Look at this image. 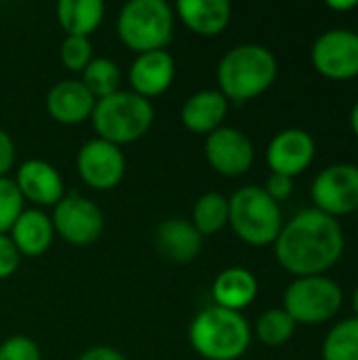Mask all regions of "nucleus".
<instances>
[{"label": "nucleus", "instance_id": "obj_12", "mask_svg": "<svg viewBox=\"0 0 358 360\" xmlns=\"http://www.w3.org/2000/svg\"><path fill=\"white\" fill-rule=\"evenodd\" d=\"M205 156L215 173L224 177L245 175L255 160L251 139L234 127H219L205 141Z\"/></svg>", "mask_w": 358, "mask_h": 360}, {"label": "nucleus", "instance_id": "obj_32", "mask_svg": "<svg viewBox=\"0 0 358 360\" xmlns=\"http://www.w3.org/2000/svg\"><path fill=\"white\" fill-rule=\"evenodd\" d=\"M15 167V143L6 131L0 129V177H6Z\"/></svg>", "mask_w": 358, "mask_h": 360}, {"label": "nucleus", "instance_id": "obj_22", "mask_svg": "<svg viewBox=\"0 0 358 360\" xmlns=\"http://www.w3.org/2000/svg\"><path fill=\"white\" fill-rule=\"evenodd\" d=\"M101 0H61L57 4V21L68 36L89 38L103 19Z\"/></svg>", "mask_w": 358, "mask_h": 360}, {"label": "nucleus", "instance_id": "obj_21", "mask_svg": "<svg viewBox=\"0 0 358 360\" xmlns=\"http://www.w3.org/2000/svg\"><path fill=\"white\" fill-rule=\"evenodd\" d=\"M257 297V278L247 268H228L213 281V302L219 308L241 312Z\"/></svg>", "mask_w": 358, "mask_h": 360}, {"label": "nucleus", "instance_id": "obj_19", "mask_svg": "<svg viewBox=\"0 0 358 360\" xmlns=\"http://www.w3.org/2000/svg\"><path fill=\"white\" fill-rule=\"evenodd\" d=\"M175 11L188 30L209 38L222 34L232 19V6L228 0H179Z\"/></svg>", "mask_w": 358, "mask_h": 360}, {"label": "nucleus", "instance_id": "obj_24", "mask_svg": "<svg viewBox=\"0 0 358 360\" xmlns=\"http://www.w3.org/2000/svg\"><path fill=\"white\" fill-rule=\"evenodd\" d=\"M80 82L87 86V91L95 99H103V97H110L120 91V70H118L116 61H112L108 57H99V59H93L82 70Z\"/></svg>", "mask_w": 358, "mask_h": 360}, {"label": "nucleus", "instance_id": "obj_14", "mask_svg": "<svg viewBox=\"0 0 358 360\" xmlns=\"http://www.w3.org/2000/svg\"><path fill=\"white\" fill-rule=\"evenodd\" d=\"M17 190L23 200L34 202L36 207H55L63 196V179L59 171L40 158H30L17 169Z\"/></svg>", "mask_w": 358, "mask_h": 360}, {"label": "nucleus", "instance_id": "obj_26", "mask_svg": "<svg viewBox=\"0 0 358 360\" xmlns=\"http://www.w3.org/2000/svg\"><path fill=\"white\" fill-rule=\"evenodd\" d=\"M295 321L283 310V308H272V310H266L257 323H255V335L262 344L266 346H283L287 344L293 333H295Z\"/></svg>", "mask_w": 358, "mask_h": 360}, {"label": "nucleus", "instance_id": "obj_9", "mask_svg": "<svg viewBox=\"0 0 358 360\" xmlns=\"http://www.w3.org/2000/svg\"><path fill=\"white\" fill-rule=\"evenodd\" d=\"M53 230L70 245L84 247L95 243L103 232L101 209L78 192L65 194L53 209Z\"/></svg>", "mask_w": 358, "mask_h": 360}, {"label": "nucleus", "instance_id": "obj_33", "mask_svg": "<svg viewBox=\"0 0 358 360\" xmlns=\"http://www.w3.org/2000/svg\"><path fill=\"white\" fill-rule=\"evenodd\" d=\"M78 360H124V356L112 346H93L89 350H84L78 356Z\"/></svg>", "mask_w": 358, "mask_h": 360}, {"label": "nucleus", "instance_id": "obj_4", "mask_svg": "<svg viewBox=\"0 0 358 360\" xmlns=\"http://www.w3.org/2000/svg\"><path fill=\"white\" fill-rule=\"evenodd\" d=\"M91 122L99 139L120 148L141 139L150 131L154 105L133 91H118L95 101Z\"/></svg>", "mask_w": 358, "mask_h": 360}, {"label": "nucleus", "instance_id": "obj_15", "mask_svg": "<svg viewBox=\"0 0 358 360\" xmlns=\"http://www.w3.org/2000/svg\"><path fill=\"white\" fill-rule=\"evenodd\" d=\"M175 78V59L167 51H150L135 57L129 68L131 91L143 99L158 97L169 91Z\"/></svg>", "mask_w": 358, "mask_h": 360}, {"label": "nucleus", "instance_id": "obj_28", "mask_svg": "<svg viewBox=\"0 0 358 360\" xmlns=\"http://www.w3.org/2000/svg\"><path fill=\"white\" fill-rule=\"evenodd\" d=\"M59 57L65 70L82 72L93 61V44L89 38L80 36H65L59 49Z\"/></svg>", "mask_w": 358, "mask_h": 360}, {"label": "nucleus", "instance_id": "obj_6", "mask_svg": "<svg viewBox=\"0 0 358 360\" xmlns=\"http://www.w3.org/2000/svg\"><path fill=\"white\" fill-rule=\"evenodd\" d=\"M175 30V15L165 0H131L116 19V32L122 44L137 55L165 51Z\"/></svg>", "mask_w": 358, "mask_h": 360}, {"label": "nucleus", "instance_id": "obj_1", "mask_svg": "<svg viewBox=\"0 0 358 360\" xmlns=\"http://www.w3.org/2000/svg\"><path fill=\"white\" fill-rule=\"evenodd\" d=\"M346 247L340 221L319 209H304L293 215L274 243L276 262L295 278L321 276L331 270Z\"/></svg>", "mask_w": 358, "mask_h": 360}, {"label": "nucleus", "instance_id": "obj_10", "mask_svg": "<svg viewBox=\"0 0 358 360\" xmlns=\"http://www.w3.org/2000/svg\"><path fill=\"white\" fill-rule=\"evenodd\" d=\"M310 61L314 70L329 80H352L358 76V34L352 30H327L312 49Z\"/></svg>", "mask_w": 358, "mask_h": 360}, {"label": "nucleus", "instance_id": "obj_29", "mask_svg": "<svg viewBox=\"0 0 358 360\" xmlns=\"http://www.w3.org/2000/svg\"><path fill=\"white\" fill-rule=\"evenodd\" d=\"M0 360H42L40 348L27 335H11L0 344Z\"/></svg>", "mask_w": 358, "mask_h": 360}, {"label": "nucleus", "instance_id": "obj_11", "mask_svg": "<svg viewBox=\"0 0 358 360\" xmlns=\"http://www.w3.org/2000/svg\"><path fill=\"white\" fill-rule=\"evenodd\" d=\"M76 169L89 188L114 190L124 177L127 160L118 146L95 137L78 150Z\"/></svg>", "mask_w": 358, "mask_h": 360}, {"label": "nucleus", "instance_id": "obj_2", "mask_svg": "<svg viewBox=\"0 0 358 360\" xmlns=\"http://www.w3.org/2000/svg\"><path fill=\"white\" fill-rule=\"evenodd\" d=\"M276 74L279 63L270 49L253 42L238 44L217 65V91L228 103H245L264 95L274 84Z\"/></svg>", "mask_w": 358, "mask_h": 360}, {"label": "nucleus", "instance_id": "obj_7", "mask_svg": "<svg viewBox=\"0 0 358 360\" xmlns=\"http://www.w3.org/2000/svg\"><path fill=\"white\" fill-rule=\"evenodd\" d=\"M342 304L344 291L327 274L295 278L283 297V310L295 325H323L340 312Z\"/></svg>", "mask_w": 358, "mask_h": 360}, {"label": "nucleus", "instance_id": "obj_34", "mask_svg": "<svg viewBox=\"0 0 358 360\" xmlns=\"http://www.w3.org/2000/svg\"><path fill=\"white\" fill-rule=\"evenodd\" d=\"M325 6L331 8V11H335V13H346V11L358 8V0H327Z\"/></svg>", "mask_w": 358, "mask_h": 360}, {"label": "nucleus", "instance_id": "obj_27", "mask_svg": "<svg viewBox=\"0 0 358 360\" xmlns=\"http://www.w3.org/2000/svg\"><path fill=\"white\" fill-rule=\"evenodd\" d=\"M23 202L17 184L8 177H0V234L11 232L13 224L23 213Z\"/></svg>", "mask_w": 358, "mask_h": 360}, {"label": "nucleus", "instance_id": "obj_20", "mask_svg": "<svg viewBox=\"0 0 358 360\" xmlns=\"http://www.w3.org/2000/svg\"><path fill=\"white\" fill-rule=\"evenodd\" d=\"M11 240L15 243L21 257H40L49 251L55 230L51 217L40 209H23L11 228Z\"/></svg>", "mask_w": 358, "mask_h": 360}, {"label": "nucleus", "instance_id": "obj_5", "mask_svg": "<svg viewBox=\"0 0 358 360\" xmlns=\"http://www.w3.org/2000/svg\"><path fill=\"white\" fill-rule=\"evenodd\" d=\"M230 217L234 234L251 247L274 245L285 221L281 205L274 202L262 186H245L230 198Z\"/></svg>", "mask_w": 358, "mask_h": 360}, {"label": "nucleus", "instance_id": "obj_17", "mask_svg": "<svg viewBox=\"0 0 358 360\" xmlns=\"http://www.w3.org/2000/svg\"><path fill=\"white\" fill-rule=\"evenodd\" d=\"M154 243H156L158 253L167 262H173V264L192 262L194 257H198L203 249V236L198 234V230L192 226V221L179 219V217L165 219L156 228Z\"/></svg>", "mask_w": 358, "mask_h": 360}, {"label": "nucleus", "instance_id": "obj_35", "mask_svg": "<svg viewBox=\"0 0 358 360\" xmlns=\"http://www.w3.org/2000/svg\"><path fill=\"white\" fill-rule=\"evenodd\" d=\"M350 127H352V133L358 139V101L352 105V112H350Z\"/></svg>", "mask_w": 358, "mask_h": 360}, {"label": "nucleus", "instance_id": "obj_8", "mask_svg": "<svg viewBox=\"0 0 358 360\" xmlns=\"http://www.w3.org/2000/svg\"><path fill=\"white\" fill-rule=\"evenodd\" d=\"M310 196L314 209L335 219L358 211V165L338 162L325 167L314 177Z\"/></svg>", "mask_w": 358, "mask_h": 360}, {"label": "nucleus", "instance_id": "obj_18", "mask_svg": "<svg viewBox=\"0 0 358 360\" xmlns=\"http://www.w3.org/2000/svg\"><path fill=\"white\" fill-rule=\"evenodd\" d=\"M228 105V99L219 91H198L181 105L179 118L188 131L196 135H211L224 127Z\"/></svg>", "mask_w": 358, "mask_h": 360}, {"label": "nucleus", "instance_id": "obj_23", "mask_svg": "<svg viewBox=\"0 0 358 360\" xmlns=\"http://www.w3.org/2000/svg\"><path fill=\"white\" fill-rule=\"evenodd\" d=\"M228 217H230V205L228 198L219 192H207L194 202L192 226L198 230L203 238L224 230L228 226Z\"/></svg>", "mask_w": 358, "mask_h": 360}, {"label": "nucleus", "instance_id": "obj_30", "mask_svg": "<svg viewBox=\"0 0 358 360\" xmlns=\"http://www.w3.org/2000/svg\"><path fill=\"white\" fill-rule=\"evenodd\" d=\"M19 262H21V253L17 251L11 236L0 234V281L13 276L19 268Z\"/></svg>", "mask_w": 358, "mask_h": 360}, {"label": "nucleus", "instance_id": "obj_25", "mask_svg": "<svg viewBox=\"0 0 358 360\" xmlns=\"http://www.w3.org/2000/svg\"><path fill=\"white\" fill-rule=\"evenodd\" d=\"M323 360H358V319L338 323L323 342Z\"/></svg>", "mask_w": 358, "mask_h": 360}, {"label": "nucleus", "instance_id": "obj_16", "mask_svg": "<svg viewBox=\"0 0 358 360\" xmlns=\"http://www.w3.org/2000/svg\"><path fill=\"white\" fill-rule=\"evenodd\" d=\"M95 97L80 80H59L46 93L44 105L49 116L59 124H80L91 118Z\"/></svg>", "mask_w": 358, "mask_h": 360}, {"label": "nucleus", "instance_id": "obj_31", "mask_svg": "<svg viewBox=\"0 0 358 360\" xmlns=\"http://www.w3.org/2000/svg\"><path fill=\"white\" fill-rule=\"evenodd\" d=\"M264 192L274 200V202H283L293 194V179L287 175H279V173H270Z\"/></svg>", "mask_w": 358, "mask_h": 360}, {"label": "nucleus", "instance_id": "obj_3", "mask_svg": "<svg viewBox=\"0 0 358 360\" xmlns=\"http://www.w3.org/2000/svg\"><path fill=\"white\" fill-rule=\"evenodd\" d=\"M188 340L200 359L238 360L251 346V327L241 312L209 306L190 323Z\"/></svg>", "mask_w": 358, "mask_h": 360}, {"label": "nucleus", "instance_id": "obj_13", "mask_svg": "<svg viewBox=\"0 0 358 360\" xmlns=\"http://www.w3.org/2000/svg\"><path fill=\"white\" fill-rule=\"evenodd\" d=\"M317 156L314 137L304 129H285L272 137L266 150V160L272 173L298 177Z\"/></svg>", "mask_w": 358, "mask_h": 360}, {"label": "nucleus", "instance_id": "obj_36", "mask_svg": "<svg viewBox=\"0 0 358 360\" xmlns=\"http://www.w3.org/2000/svg\"><path fill=\"white\" fill-rule=\"evenodd\" d=\"M352 310H354V316L358 319V285L357 289H354V293H352Z\"/></svg>", "mask_w": 358, "mask_h": 360}]
</instances>
